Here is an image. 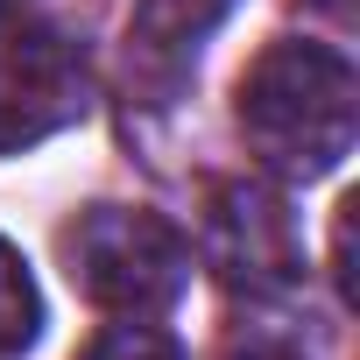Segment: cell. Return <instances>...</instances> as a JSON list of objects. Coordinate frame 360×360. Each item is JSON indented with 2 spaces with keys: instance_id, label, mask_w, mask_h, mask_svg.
<instances>
[{
  "instance_id": "ba28073f",
  "label": "cell",
  "mask_w": 360,
  "mask_h": 360,
  "mask_svg": "<svg viewBox=\"0 0 360 360\" xmlns=\"http://www.w3.org/2000/svg\"><path fill=\"white\" fill-rule=\"evenodd\" d=\"M332 212H339V219H332V283H339V297H353V212H360V205L339 198Z\"/></svg>"
},
{
  "instance_id": "52a82bcc",
  "label": "cell",
  "mask_w": 360,
  "mask_h": 360,
  "mask_svg": "<svg viewBox=\"0 0 360 360\" xmlns=\"http://www.w3.org/2000/svg\"><path fill=\"white\" fill-rule=\"evenodd\" d=\"M78 360H184V346H176L155 318H120V325H99Z\"/></svg>"
},
{
  "instance_id": "5b68a950",
  "label": "cell",
  "mask_w": 360,
  "mask_h": 360,
  "mask_svg": "<svg viewBox=\"0 0 360 360\" xmlns=\"http://www.w3.org/2000/svg\"><path fill=\"white\" fill-rule=\"evenodd\" d=\"M226 15H233V0H134L127 57H141L148 71H184Z\"/></svg>"
},
{
  "instance_id": "7a4b0ae2",
  "label": "cell",
  "mask_w": 360,
  "mask_h": 360,
  "mask_svg": "<svg viewBox=\"0 0 360 360\" xmlns=\"http://www.w3.org/2000/svg\"><path fill=\"white\" fill-rule=\"evenodd\" d=\"M64 262H71V283L120 318H155L191 283L184 233L148 205H85L64 226Z\"/></svg>"
},
{
  "instance_id": "8992f818",
  "label": "cell",
  "mask_w": 360,
  "mask_h": 360,
  "mask_svg": "<svg viewBox=\"0 0 360 360\" xmlns=\"http://www.w3.org/2000/svg\"><path fill=\"white\" fill-rule=\"evenodd\" d=\"M43 339V290L22 262V248L0 233V360H15Z\"/></svg>"
},
{
  "instance_id": "277c9868",
  "label": "cell",
  "mask_w": 360,
  "mask_h": 360,
  "mask_svg": "<svg viewBox=\"0 0 360 360\" xmlns=\"http://www.w3.org/2000/svg\"><path fill=\"white\" fill-rule=\"evenodd\" d=\"M85 106H92V85L71 36L0 22V155L71 127Z\"/></svg>"
},
{
  "instance_id": "3957f363",
  "label": "cell",
  "mask_w": 360,
  "mask_h": 360,
  "mask_svg": "<svg viewBox=\"0 0 360 360\" xmlns=\"http://www.w3.org/2000/svg\"><path fill=\"white\" fill-rule=\"evenodd\" d=\"M198 233H205V269L240 297H283L304 276V233L276 184H255V176L212 184Z\"/></svg>"
},
{
  "instance_id": "9c48e42d",
  "label": "cell",
  "mask_w": 360,
  "mask_h": 360,
  "mask_svg": "<svg viewBox=\"0 0 360 360\" xmlns=\"http://www.w3.org/2000/svg\"><path fill=\"white\" fill-rule=\"evenodd\" d=\"M226 360H304V353H290V346H269V339H255V346H233Z\"/></svg>"
},
{
  "instance_id": "6da1fadb",
  "label": "cell",
  "mask_w": 360,
  "mask_h": 360,
  "mask_svg": "<svg viewBox=\"0 0 360 360\" xmlns=\"http://www.w3.org/2000/svg\"><path fill=\"white\" fill-rule=\"evenodd\" d=\"M248 148L283 176H325L353 155L360 134V78L332 43L283 36L269 43L233 92Z\"/></svg>"
},
{
  "instance_id": "8fae6325",
  "label": "cell",
  "mask_w": 360,
  "mask_h": 360,
  "mask_svg": "<svg viewBox=\"0 0 360 360\" xmlns=\"http://www.w3.org/2000/svg\"><path fill=\"white\" fill-rule=\"evenodd\" d=\"M0 8H15V0H0Z\"/></svg>"
},
{
  "instance_id": "30bf717a",
  "label": "cell",
  "mask_w": 360,
  "mask_h": 360,
  "mask_svg": "<svg viewBox=\"0 0 360 360\" xmlns=\"http://www.w3.org/2000/svg\"><path fill=\"white\" fill-rule=\"evenodd\" d=\"M318 8H325V15H339V22H346V15H353V0H318Z\"/></svg>"
}]
</instances>
